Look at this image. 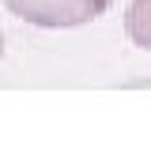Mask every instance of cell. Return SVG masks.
Here are the masks:
<instances>
[{
	"instance_id": "cell-1",
	"label": "cell",
	"mask_w": 151,
	"mask_h": 143,
	"mask_svg": "<svg viewBox=\"0 0 151 143\" xmlns=\"http://www.w3.org/2000/svg\"><path fill=\"white\" fill-rule=\"evenodd\" d=\"M113 0H4V8L15 19L45 30H64V26H83L106 15Z\"/></svg>"
},
{
	"instance_id": "cell-2",
	"label": "cell",
	"mask_w": 151,
	"mask_h": 143,
	"mask_svg": "<svg viewBox=\"0 0 151 143\" xmlns=\"http://www.w3.org/2000/svg\"><path fill=\"white\" fill-rule=\"evenodd\" d=\"M125 34L136 49L151 53V0H132L125 11Z\"/></svg>"
},
{
	"instance_id": "cell-3",
	"label": "cell",
	"mask_w": 151,
	"mask_h": 143,
	"mask_svg": "<svg viewBox=\"0 0 151 143\" xmlns=\"http://www.w3.org/2000/svg\"><path fill=\"white\" fill-rule=\"evenodd\" d=\"M0 56H4V38H0Z\"/></svg>"
}]
</instances>
